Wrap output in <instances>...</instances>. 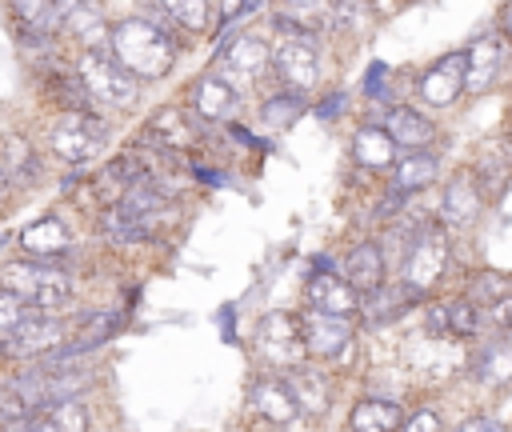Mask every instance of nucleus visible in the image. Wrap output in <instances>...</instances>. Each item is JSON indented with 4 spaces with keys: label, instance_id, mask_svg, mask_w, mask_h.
<instances>
[{
    "label": "nucleus",
    "instance_id": "obj_1",
    "mask_svg": "<svg viewBox=\"0 0 512 432\" xmlns=\"http://www.w3.org/2000/svg\"><path fill=\"white\" fill-rule=\"evenodd\" d=\"M108 52L136 76V80H160L172 72L180 44L164 32V24L144 20V16H128L112 24L108 36Z\"/></svg>",
    "mask_w": 512,
    "mask_h": 432
},
{
    "label": "nucleus",
    "instance_id": "obj_2",
    "mask_svg": "<svg viewBox=\"0 0 512 432\" xmlns=\"http://www.w3.org/2000/svg\"><path fill=\"white\" fill-rule=\"evenodd\" d=\"M0 288L24 296L36 312H52V316H60L76 296L72 276L56 260H8L0 268Z\"/></svg>",
    "mask_w": 512,
    "mask_h": 432
},
{
    "label": "nucleus",
    "instance_id": "obj_3",
    "mask_svg": "<svg viewBox=\"0 0 512 432\" xmlns=\"http://www.w3.org/2000/svg\"><path fill=\"white\" fill-rule=\"evenodd\" d=\"M76 76H80L88 100L100 104V108H132L136 96H140V80H136V76H132L108 48L80 52Z\"/></svg>",
    "mask_w": 512,
    "mask_h": 432
},
{
    "label": "nucleus",
    "instance_id": "obj_4",
    "mask_svg": "<svg viewBox=\"0 0 512 432\" xmlns=\"http://www.w3.org/2000/svg\"><path fill=\"white\" fill-rule=\"evenodd\" d=\"M252 348H256V356H260L272 372H280V376L296 372V368L308 360V352H304V332H300V316H292V312H264V316L256 320Z\"/></svg>",
    "mask_w": 512,
    "mask_h": 432
},
{
    "label": "nucleus",
    "instance_id": "obj_5",
    "mask_svg": "<svg viewBox=\"0 0 512 432\" xmlns=\"http://www.w3.org/2000/svg\"><path fill=\"white\" fill-rule=\"evenodd\" d=\"M448 264H452L448 232L436 228V224H424L408 236V248H404V260H400V284H408L416 296H424L444 276Z\"/></svg>",
    "mask_w": 512,
    "mask_h": 432
},
{
    "label": "nucleus",
    "instance_id": "obj_6",
    "mask_svg": "<svg viewBox=\"0 0 512 432\" xmlns=\"http://www.w3.org/2000/svg\"><path fill=\"white\" fill-rule=\"evenodd\" d=\"M64 344H68V324L52 312H32L16 332L0 336V356L16 364H36L56 356Z\"/></svg>",
    "mask_w": 512,
    "mask_h": 432
},
{
    "label": "nucleus",
    "instance_id": "obj_7",
    "mask_svg": "<svg viewBox=\"0 0 512 432\" xmlns=\"http://www.w3.org/2000/svg\"><path fill=\"white\" fill-rule=\"evenodd\" d=\"M272 68H276V76L284 80L288 92L316 88L320 84V48H316V36L280 28V36L272 44Z\"/></svg>",
    "mask_w": 512,
    "mask_h": 432
},
{
    "label": "nucleus",
    "instance_id": "obj_8",
    "mask_svg": "<svg viewBox=\"0 0 512 432\" xmlns=\"http://www.w3.org/2000/svg\"><path fill=\"white\" fill-rule=\"evenodd\" d=\"M104 140H108V124L96 112H64L48 132V148L68 164L92 160L104 148Z\"/></svg>",
    "mask_w": 512,
    "mask_h": 432
},
{
    "label": "nucleus",
    "instance_id": "obj_9",
    "mask_svg": "<svg viewBox=\"0 0 512 432\" xmlns=\"http://www.w3.org/2000/svg\"><path fill=\"white\" fill-rule=\"evenodd\" d=\"M468 52V80H464V92H472V96H480V92H492L500 80H504V72H508V64H512V40L504 36V32H488V36H480L472 48H464Z\"/></svg>",
    "mask_w": 512,
    "mask_h": 432
},
{
    "label": "nucleus",
    "instance_id": "obj_10",
    "mask_svg": "<svg viewBox=\"0 0 512 432\" xmlns=\"http://www.w3.org/2000/svg\"><path fill=\"white\" fill-rule=\"evenodd\" d=\"M304 332V352L308 360H340L352 344V320L348 316H328V312H308L300 320Z\"/></svg>",
    "mask_w": 512,
    "mask_h": 432
},
{
    "label": "nucleus",
    "instance_id": "obj_11",
    "mask_svg": "<svg viewBox=\"0 0 512 432\" xmlns=\"http://www.w3.org/2000/svg\"><path fill=\"white\" fill-rule=\"evenodd\" d=\"M464 80H468V52H448L432 68H424L416 92H420L424 104L444 108V104H452L464 92Z\"/></svg>",
    "mask_w": 512,
    "mask_h": 432
},
{
    "label": "nucleus",
    "instance_id": "obj_12",
    "mask_svg": "<svg viewBox=\"0 0 512 432\" xmlns=\"http://www.w3.org/2000/svg\"><path fill=\"white\" fill-rule=\"evenodd\" d=\"M308 312H328V316H352L360 308V292L332 268H316L304 284Z\"/></svg>",
    "mask_w": 512,
    "mask_h": 432
},
{
    "label": "nucleus",
    "instance_id": "obj_13",
    "mask_svg": "<svg viewBox=\"0 0 512 432\" xmlns=\"http://www.w3.org/2000/svg\"><path fill=\"white\" fill-rule=\"evenodd\" d=\"M220 64H224V80H228V84H232V80L252 84V80L264 76V68H272V44L260 40L256 32H240V36L224 48Z\"/></svg>",
    "mask_w": 512,
    "mask_h": 432
},
{
    "label": "nucleus",
    "instance_id": "obj_14",
    "mask_svg": "<svg viewBox=\"0 0 512 432\" xmlns=\"http://www.w3.org/2000/svg\"><path fill=\"white\" fill-rule=\"evenodd\" d=\"M340 8H344V0H280L276 4V28L316 36V32L340 24Z\"/></svg>",
    "mask_w": 512,
    "mask_h": 432
},
{
    "label": "nucleus",
    "instance_id": "obj_15",
    "mask_svg": "<svg viewBox=\"0 0 512 432\" xmlns=\"http://www.w3.org/2000/svg\"><path fill=\"white\" fill-rule=\"evenodd\" d=\"M484 208V188L476 180V172H456L448 184H444V196H440V216L456 228L472 224Z\"/></svg>",
    "mask_w": 512,
    "mask_h": 432
},
{
    "label": "nucleus",
    "instance_id": "obj_16",
    "mask_svg": "<svg viewBox=\"0 0 512 432\" xmlns=\"http://www.w3.org/2000/svg\"><path fill=\"white\" fill-rule=\"evenodd\" d=\"M200 136H196V124H192V116L184 112V108H160L152 120H148V128H144V144H152V148H160V152H180V148H192Z\"/></svg>",
    "mask_w": 512,
    "mask_h": 432
},
{
    "label": "nucleus",
    "instance_id": "obj_17",
    "mask_svg": "<svg viewBox=\"0 0 512 432\" xmlns=\"http://www.w3.org/2000/svg\"><path fill=\"white\" fill-rule=\"evenodd\" d=\"M248 404H252V412L264 416L268 424H288V420L300 416L296 396H292V388H288L284 376H260V380L248 388Z\"/></svg>",
    "mask_w": 512,
    "mask_h": 432
},
{
    "label": "nucleus",
    "instance_id": "obj_18",
    "mask_svg": "<svg viewBox=\"0 0 512 432\" xmlns=\"http://www.w3.org/2000/svg\"><path fill=\"white\" fill-rule=\"evenodd\" d=\"M188 100H192V116H196V120L216 124V120H228V116H232V108H236V88H232L224 76H200V80L192 84Z\"/></svg>",
    "mask_w": 512,
    "mask_h": 432
},
{
    "label": "nucleus",
    "instance_id": "obj_19",
    "mask_svg": "<svg viewBox=\"0 0 512 432\" xmlns=\"http://www.w3.org/2000/svg\"><path fill=\"white\" fill-rule=\"evenodd\" d=\"M384 132L404 152H428V144L436 140V124L424 112H416V108H392L384 116Z\"/></svg>",
    "mask_w": 512,
    "mask_h": 432
},
{
    "label": "nucleus",
    "instance_id": "obj_20",
    "mask_svg": "<svg viewBox=\"0 0 512 432\" xmlns=\"http://www.w3.org/2000/svg\"><path fill=\"white\" fill-rule=\"evenodd\" d=\"M384 272H388V260L380 252V244H356L348 256H344V280L356 288V292H376L384 288Z\"/></svg>",
    "mask_w": 512,
    "mask_h": 432
},
{
    "label": "nucleus",
    "instance_id": "obj_21",
    "mask_svg": "<svg viewBox=\"0 0 512 432\" xmlns=\"http://www.w3.org/2000/svg\"><path fill=\"white\" fill-rule=\"evenodd\" d=\"M404 420L408 416H404V408L396 400L364 396L348 412V432H404Z\"/></svg>",
    "mask_w": 512,
    "mask_h": 432
},
{
    "label": "nucleus",
    "instance_id": "obj_22",
    "mask_svg": "<svg viewBox=\"0 0 512 432\" xmlns=\"http://www.w3.org/2000/svg\"><path fill=\"white\" fill-rule=\"evenodd\" d=\"M352 160L360 168H392L396 164V140L384 132V124H364L352 136Z\"/></svg>",
    "mask_w": 512,
    "mask_h": 432
},
{
    "label": "nucleus",
    "instance_id": "obj_23",
    "mask_svg": "<svg viewBox=\"0 0 512 432\" xmlns=\"http://www.w3.org/2000/svg\"><path fill=\"white\" fill-rule=\"evenodd\" d=\"M20 248L40 256V260H56V256H64L72 248V236L56 216H44V220H36V224H28L20 232Z\"/></svg>",
    "mask_w": 512,
    "mask_h": 432
},
{
    "label": "nucleus",
    "instance_id": "obj_24",
    "mask_svg": "<svg viewBox=\"0 0 512 432\" xmlns=\"http://www.w3.org/2000/svg\"><path fill=\"white\" fill-rule=\"evenodd\" d=\"M284 380H288V388H292L300 412H308V416H324V412L332 408V388H328V380H324L316 368L300 364V368L288 372Z\"/></svg>",
    "mask_w": 512,
    "mask_h": 432
},
{
    "label": "nucleus",
    "instance_id": "obj_25",
    "mask_svg": "<svg viewBox=\"0 0 512 432\" xmlns=\"http://www.w3.org/2000/svg\"><path fill=\"white\" fill-rule=\"evenodd\" d=\"M8 12L16 16V28L36 36H56L64 28V8L56 0H8Z\"/></svg>",
    "mask_w": 512,
    "mask_h": 432
},
{
    "label": "nucleus",
    "instance_id": "obj_26",
    "mask_svg": "<svg viewBox=\"0 0 512 432\" xmlns=\"http://www.w3.org/2000/svg\"><path fill=\"white\" fill-rule=\"evenodd\" d=\"M64 28L84 44V52H92V48H108V36H112V24H108L104 12H100L96 4H88V0L64 12Z\"/></svg>",
    "mask_w": 512,
    "mask_h": 432
},
{
    "label": "nucleus",
    "instance_id": "obj_27",
    "mask_svg": "<svg viewBox=\"0 0 512 432\" xmlns=\"http://www.w3.org/2000/svg\"><path fill=\"white\" fill-rule=\"evenodd\" d=\"M436 176H440L436 152H404V156H396V164H392V188H396V192H420V188H428Z\"/></svg>",
    "mask_w": 512,
    "mask_h": 432
},
{
    "label": "nucleus",
    "instance_id": "obj_28",
    "mask_svg": "<svg viewBox=\"0 0 512 432\" xmlns=\"http://www.w3.org/2000/svg\"><path fill=\"white\" fill-rule=\"evenodd\" d=\"M476 380L480 384H492V388H500V384H508L512 380V340L508 336H500V340H488L484 348H480V356H476Z\"/></svg>",
    "mask_w": 512,
    "mask_h": 432
},
{
    "label": "nucleus",
    "instance_id": "obj_29",
    "mask_svg": "<svg viewBox=\"0 0 512 432\" xmlns=\"http://www.w3.org/2000/svg\"><path fill=\"white\" fill-rule=\"evenodd\" d=\"M44 92H48V100H52L56 108H64V112H92V100H88V92H84L80 76L48 72V80H44Z\"/></svg>",
    "mask_w": 512,
    "mask_h": 432
},
{
    "label": "nucleus",
    "instance_id": "obj_30",
    "mask_svg": "<svg viewBox=\"0 0 512 432\" xmlns=\"http://www.w3.org/2000/svg\"><path fill=\"white\" fill-rule=\"evenodd\" d=\"M412 300H420L408 284H392V288H376V292H368V300H360V308L372 316V320H392V316H400Z\"/></svg>",
    "mask_w": 512,
    "mask_h": 432
},
{
    "label": "nucleus",
    "instance_id": "obj_31",
    "mask_svg": "<svg viewBox=\"0 0 512 432\" xmlns=\"http://www.w3.org/2000/svg\"><path fill=\"white\" fill-rule=\"evenodd\" d=\"M156 4L184 32H208V24H212V4L208 0H156Z\"/></svg>",
    "mask_w": 512,
    "mask_h": 432
},
{
    "label": "nucleus",
    "instance_id": "obj_32",
    "mask_svg": "<svg viewBox=\"0 0 512 432\" xmlns=\"http://www.w3.org/2000/svg\"><path fill=\"white\" fill-rule=\"evenodd\" d=\"M464 300H472L476 308H496L500 300H508V276H500V272H492V268L472 272V276H468V296H464Z\"/></svg>",
    "mask_w": 512,
    "mask_h": 432
},
{
    "label": "nucleus",
    "instance_id": "obj_33",
    "mask_svg": "<svg viewBox=\"0 0 512 432\" xmlns=\"http://www.w3.org/2000/svg\"><path fill=\"white\" fill-rule=\"evenodd\" d=\"M300 112H304V96L300 92H276V96H268L264 100V108H260V120L268 124V128H288V124H296L300 120Z\"/></svg>",
    "mask_w": 512,
    "mask_h": 432
},
{
    "label": "nucleus",
    "instance_id": "obj_34",
    "mask_svg": "<svg viewBox=\"0 0 512 432\" xmlns=\"http://www.w3.org/2000/svg\"><path fill=\"white\" fill-rule=\"evenodd\" d=\"M0 164L8 168V176L16 180H36V152H32V144L16 132V136H4V156H0Z\"/></svg>",
    "mask_w": 512,
    "mask_h": 432
},
{
    "label": "nucleus",
    "instance_id": "obj_35",
    "mask_svg": "<svg viewBox=\"0 0 512 432\" xmlns=\"http://www.w3.org/2000/svg\"><path fill=\"white\" fill-rule=\"evenodd\" d=\"M44 412H48V420L56 424V432H88V408L80 404V400H48V404H40Z\"/></svg>",
    "mask_w": 512,
    "mask_h": 432
},
{
    "label": "nucleus",
    "instance_id": "obj_36",
    "mask_svg": "<svg viewBox=\"0 0 512 432\" xmlns=\"http://www.w3.org/2000/svg\"><path fill=\"white\" fill-rule=\"evenodd\" d=\"M480 332V308L472 300H448V336L468 340Z\"/></svg>",
    "mask_w": 512,
    "mask_h": 432
},
{
    "label": "nucleus",
    "instance_id": "obj_37",
    "mask_svg": "<svg viewBox=\"0 0 512 432\" xmlns=\"http://www.w3.org/2000/svg\"><path fill=\"white\" fill-rule=\"evenodd\" d=\"M36 412V404L12 384V380H4L0 384V424H20V420H28Z\"/></svg>",
    "mask_w": 512,
    "mask_h": 432
},
{
    "label": "nucleus",
    "instance_id": "obj_38",
    "mask_svg": "<svg viewBox=\"0 0 512 432\" xmlns=\"http://www.w3.org/2000/svg\"><path fill=\"white\" fill-rule=\"evenodd\" d=\"M36 308L24 300V296H16V292H8V288H0V336H8V332H16L28 316H32Z\"/></svg>",
    "mask_w": 512,
    "mask_h": 432
},
{
    "label": "nucleus",
    "instance_id": "obj_39",
    "mask_svg": "<svg viewBox=\"0 0 512 432\" xmlns=\"http://www.w3.org/2000/svg\"><path fill=\"white\" fill-rule=\"evenodd\" d=\"M424 328L432 336H448V300H432L424 308Z\"/></svg>",
    "mask_w": 512,
    "mask_h": 432
},
{
    "label": "nucleus",
    "instance_id": "obj_40",
    "mask_svg": "<svg viewBox=\"0 0 512 432\" xmlns=\"http://www.w3.org/2000/svg\"><path fill=\"white\" fill-rule=\"evenodd\" d=\"M404 432H444V424H440V416H436V412L420 408V412H412V416L404 420Z\"/></svg>",
    "mask_w": 512,
    "mask_h": 432
},
{
    "label": "nucleus",
    "instance_id": "obj_41",
    "mask_svg": "<svg viewBox=\"0 0 512 432\" xmlns=\"http://www.w3.org/2000/svg\"><path fill=\"white\" fill-rule=\"evenodd\" d=\"M456 432H508L500 420H492V416H472V420H464Z\"/></svg>",
    "mask_w": 512,
    "mask_h": 432
},
{
    "label": "nucleus",
    "instance_id": "obj_42",
    "mask_svg": "<svg viewBox=\"0 0 512 432\" xmlns=\"http://www.w3.org/2000/svg\"><path fill=\"white\" fill-rule=\"evenodd\" d=\"M12 188H16V180H12V176H8V168L0 164V208L12 200Z\"/></svg>",
    "mask_w": 512,
    "mask_h": 432
},
{
    "label": "nucleus",
    "instance_id": "obj_43",
    "mask_svg": "<svg viewBox=\"0 0 512 432\" xmlns=\"http://www.w3.org/2000/svg\"><path fill=\"white\" fill-rule=\"evenodd\" d=\"M504 32L512 36V8H504Z\"/></svg>",
    "mask_w": 512,
    "mask_h": 432
},
{
    "label": "nucleus",
    "instance_id": "obj_44",
    "mask_svg": "<svg viewBox=\"0 0 512 432\" xmlns=\"http://www.w3.org/2000/svg\"><path fill=\"white\" fill-rule=\"evenodd\" d=\"M56 4H60V8L68 12V8H76V4H84V0H56Z\"/></svg>",
    "mask_w": 512,
    "mask_h": 432
},
{
    "label": "nucleus",
    "instance_id": "obj_45",
    "mask_svg": "<svg viewBox=\"0 0 512 432\" xmlns=\"http://www.w3.org/2000/svg\"><path fill=\"white\" fill-rule=\"evenodd\" d=\"M508 300H512V276H508Z\"/></svg>",
    "mask_w": 512,
    "mask_h": 432
},
{
    "label": "nucleus",
    "instance_id": "obj_46",
    "mask_svg": "<svg viewBox=\"0 0 512 432\" xmlns=\"http://www.w3.org/2000/svg\"><path fill=\"white\" fill-rule=\"evenodd\" d=\"M508 140H512V128H508Z\"/></svg>",
    "mask_w": 512,
    "mask_h": 432
}]
</instances>
